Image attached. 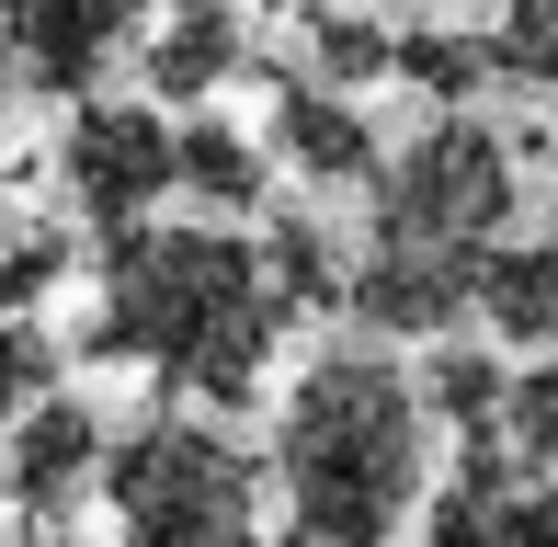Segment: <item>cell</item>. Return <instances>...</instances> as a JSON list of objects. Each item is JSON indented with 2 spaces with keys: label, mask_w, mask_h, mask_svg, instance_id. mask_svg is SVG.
<instances>
[{
  "label": "cell",
  "mask_w": 558,
  "mask_h": 547,
  "mask_svg": "<svg viewBox=\"0 0 558 547\" xmlns=\"http://www.w3.org/2000/svg\"><path fill=\"white\" fill-rule=\"evenodd\" d=\"M286 296H274V263L240 217H148V229L104 240V274H92V365H148L171 400L206 411H251L274 377V342H286Z\"/></svg>",
  "instance_id": "6da1fadb"
},
{
  "label": "cell",
  "mask_w": 558,
  "mask_h": 547,
  "mask_svg": "<svg viewBox=\"0 0 558 547\" xmlns=\"http://www.w3.org/2000/svg\"><path fill=\"white\" fill-rule=\"evenodd\" d=\"M434 490V400L399 354L331 342L286 377L274 411V502L296 547H399Z\"/></svg>",
  "instance_id": "7a4b0ae2"
},
{
  "label": "cell",
  "mask_w": 558,
  "mask_h": 547,
  "mask_svg": "<svg viewBox=\"0 0 558 547\" xmlns=\"http://www.w3.org/2000/svg\"><path fill=\"white\" fill-rule=\"evenodd\" d=\"M114 547H263V467L206 411H148L104 467Z\"/></svg>",
  "instance_id": "3957f363"
},
{
  "label": "cell",
  "mask_w": 558,
  "mask_h": 547,
  "mask_svg": "<svg viewBox=\"0 0 558 547\" xmlns=\"http://www.w3.org/2000/svg\"><path fill=\"white\" fill-rule=\"evenodd\" d=\"M513 206H524V148L490 114H434L376 171V240H411V252H501Z\"/></svg>",
  "instance_id": "277c9868"
},
{
  "label": "cell",
  "mask_w": 558,
  "mask_h": 547,
  "mask_svg": "<svg viewBox=\"0 0 558 547\" xmlns=\"http://www.w3.org/2000/svg\"><path fill=\"white\" fill-rule=\"evenodd\" d=\"M58 183H69V206H81L104 240L148 229L160 194H183V137H171L160 104H104V92H81V104H69V137H58Z\"/></svg>",
  "instance_id": "5b68a950"
},
{
  "label": "cell",
  "mask_w": 558,
  "mask_h": 547,
  "mask_svg": "<svg viewBox=\"0 0 558 547\" xmlns=\"http://www.w3.org/2000/svg\"><path fill=\"white\" fill-rule=\"evenodd\" d=\"M160 12L171 0H0V81L46 92V104H81Z\"/></svg>",
  "instance_id": "8992f818"
},
{
  "label": "cell",
  "mask_w": 558,
  "mask_h": 547,
  "mask_svg": "<svg viewBox=\"0 0 558 547\" xmlns=\"http://www.w3.org/2000/svg\"><path fill=\"white\" fill-rule=\"evenodd\" d=\"M104 467H114V422L92 400H69V388H46V400L0 434V502H12L23 525H69Z\"/></svg>",
  "instance_id": "52a82bcc"
},
{
  "label": "cell",
  "mask_w": 558,
  "mask_h": 547,
  "mask_svg": "<svg viewBox=\"0 0 558 547\" xmlns=\"http://www.w3.org/2000/svg\"><path fill=\"white\" fill-rule=\"evenodd\" d=\"M478 263L490 252H411V240H365L353 252V296L365 342H456L478 319Z\"/></svg>",
  "instance_id": "ba28073f"
},
{
  "label": "cell",
  "mask_w": 558,
  "mask_h": 547,
  "mask_svg": "<svg viewBox=\"0 0 558 547\" xmlns=\"http://www.w3.org/2000/svg\"><path fill=\"white\" fill-rule=\"evenodd\" d=\"M422 547H558V467H524L513 445H468Z\"/></svg>",
  "instance_id": "9c48e42d"
},
{
  "label": "cell",
  "mask_w": 558,
  "mask_h": 547,
  "mask_svg": "<svg viewBox=\"0 0 558 547\" xmlns=\"http://www.w3.org/2000/svg\"><path fill=\"white\" fill-rule=\"evenodd\" d=\"M274 160H286L308 194H353V183H376V171H388V148H376V126H365V104H353V92L286 81V92H274Z\"/></svg>",
  "instance_id": "30bf717a"
},
{
  "label": "cell",
  "mask_w": 558,
  "mask_h": 547,
  "mask_svg": "<svg viewBox=\"0 0 558 547\" xmlns=\"http://www.w3.org/2000/svg\"><path fill=\"white\" fill-rule=\"evenodd\" d=\"M240 69H251V35L228 0H171L148 23V104H217Z\"/></svg>",
  "instance_id": "8fae6325"
},
{
  "label": "cell",
  "mask_w": 558,
  "mask_h": 547,
  "mask_svg": "<svg viewBox=\"0 0 558 547\" xmlns=\"http://www.w3.org/2000/svg\"><path fill=\"white\" fill-rule=\"evenodd\" d=\"M478 331L513 354H558V229L547 240H501L478 263Z\"/></svg>",
  "instance_id": "7c38bea8"
},
{
  "label": "cell",
  "mask_w": 558,
  "mask_h": 547,
  "mask_svg": "<svg viewBox=\"0 0 558 547\" xmlns=\"http://www.w3.org/2000/svg\"><path fill=\"white\" fill-rule=\"evenodd\" d=\"M308 81H331V92H353V104H365L376 81H399V35L376 12H353V0H308Z\"/></svg>",
  "instance_id": "4fadbf2b"
},
{
  "label": "cell",
  "mask_w": 558,
  "mask_h": 547,
  "mask_svg": "<svg viewBox=\"0 0 558 547\" xmlns=\"http://www.w3.org/2000/svg\"><path fill=\"white\" fill-rule=\"evenodd\" d=\"M183 194H194L206 217H251V206L274 194V171H263V148H251L240 126L194 114V126H183Z\"/></svg>",
  "instance_id": "5bb4252c"
},
{
  "label": "cell",
  "mask_w": 558,
  "mask_h": 547,
  "mask_svg": "<svg viewBox=\"0 0 558 547\" xmlns=\"http://www.w3.org/2000/svg\"><path fill=\"white\" fill-rule=\"evenodd\" d=\"M399 81H411L434 114H468L478 92L501 81V69H490V35H456V23H411V35H399Z\"/></svg>",
  "instance_id": "9a60e30c"
},
{
  "label": "cell",
  "mask_w": 558,
  "mask_h": 547,
  "mask_svg": "<svg viewBox=\"0 0 558 547\" xmlns=\"http://www.w3.org/2000/svg\"><path fill=\"white\" fill-rule=\"evenodd\" d=\"M422 400H434V422H456L468 445H501V400H513V365H501V354H468V342H445V354L422 365Z\"/></svg>",
  "instance_id": "2e32d148"
},
{
  "label": "cell",
  "mask_w": 558,
  "mask_h": 547,
  "mask_svg": "<svg viewBox=\"0 0 558 547\" xmlns=\"http://www.w3.org/2000/svg\"><path fill=\"white\" fill-rule=\"evenodd\" d=\"M263 263H274V296H286L296 319H308V308H342V296H353V263H342L331 240L308 229V217H286V229H263Z\"/></svg>",
  "instance_id": "e0dca14e"
},
{
  "label": "cell",
  "mask_w": 558,
  "mask_h": 547,
  "mask_svg": "<svg viewBox=\"0 0 558 547\" xmlns=\"http://www.w3.org/2000/svg\"><path fill=\"white\" fill-rule=\"evenodd\" d=\"M490 69L513 92H536V104H558V0H501L490 12Z\"/></svg>",
  "instance_id": "ac0fdd59"
},
{
  "label": "cell",
  "mask_w": 558,
  "mask_h": 547,
  "mask_svg": "<svg viewBox=\"0 0 558 547\" xmlns=\"http://www.w3.org/2000/svg\"><path fill=\"white\" fill-rule=\"evenodd\" d=\"M501 445L524 467H558V354H524L513 400H501Z\"/></svg>",
  "instance_id": "d6986e66"
},
{
  "label": "cell",
  "mask_w": 558,
  "mask_h": 547,
  "mask_svg": "<svg viewBox=\"0 0 558 547\" xmlns=\"http://www.w3.org/2000/svg\"><path fill=\"white\" fill-rule=\"evenodd\" d=\"M58 274H69V240L58 229H0V319H35Z\"/></svg>",
  "instance_id": "ffe728a7"
},
{
  "label": "cell",
  "mask_w": 558,
  "mask_h": 547,
  "mask_svg": "<svg viewBox=\"0 0 558 547\" xmlns=\"http://www.w3.org/2000/svg\"><path fill=\"white\" fill-rule=\"evenodd\" d=\"M46 400V331L35 319H0V434Z\"/></svg>",
  "instance_id": "44dd1931"
},
{
  "label": "cell",
  "mask_w": 558,
  "mask_h": 547,
  "mask_svg": "<svg viewBox=\"0 0 558 547\" xmlns=\"http://www.w3.org/2000/svg\"><path fill=\"white\" fill-rule=\"evenodd\" d=\"M0 114H12V104H0Z\"/></svg>",
  "instance_id": "7402d4cb"
}]
</instances>
